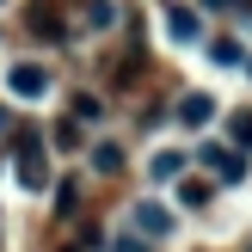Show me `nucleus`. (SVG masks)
<instances>
[{
	"label": "nucleus",
	"mask_w": 252,
	"mask_h": 252,
	"mask_svg": "<svg viewBox=\"0 0 252 252\" xmlns=\"http://www.w3.org/2000/svg\"><path fill=\"white\" fill-rule=\"evenodd\" d=\"M12 93H19V98H43L49 93V74L43 68H12Z\"/></svg>",
	"instance_id": "obj_4"
},
{
	"label": "nucleus",
	"mask_w": 252,
	"mask_h": 252,
	"mask_svg": "<svg viewBox=\"0 0 252 252\" xmlns=\"http://www.w3.org/2000/svg\"><path fill=\"white\" fill-rule=\"evenodd\" d=\"M74 117H80V123H98V117H105V98H98V93H74Z\"/></svg>",
	"instance_id": "obj_8"
},
{
	"label": "nucleus",
	"mask_w": 252,
	"mask_h": 252,
	"mask_svg": "<svg viewBox=\"0 0 252 252\" xmlns=\"http://www.w3.org/2000/svg\"><path fill=\"white\" fill-rule=\"evenodd\" d=\"M111 19H117V6H111V0H86V25H98V31H105Z\"/></svg>",
	"instance_id": "obj_10"
},
{
	"label": "nucleus",
	"mask_w": 252,
	"mask_h": 252,
	"mask_svg": "<svg viewBox=\"0 0 252 252\" xmlns=\"http://www.w3.org/2000/svg\"><path fill=\"white\" fill-rule=\"evenodd\" d=\"M203 6H234V0H203Z\"/></svg>",
	"instance_id": "obj_16"
},
{
	"label": "nucleus",
	"mask_w": 252,
	"mask_h": 252,
	"mask_svg": "<svg viewBox=\"0 0 252 252\" xmlns=\"http://www.w3.org/2000/svg\"><path fill=\"white\" fill-rule=\"evenodd\" d=\"M19 185H31V191H43V185H49V166H43V154H37V135H25V154H19Z\"/></svg>",
	"instance_id": "obj_2"
},
{
	"label": "nucleus",
	"mask_w": 252,
	"mask_h": 252,
	"mask_svg": "<svg viewBox=\"0 0 252 252\" xmlns=\"http://www.w3.org/2000/svg\"><path fill=\"white\" fill-rule=\"evenodd\" d=\"M135 228H142V234H172V216L160 203H142V209H135Z\"/></svg>",
	"instance_id": "obj_7"
},
{
	"label": "nucleus",
	"mask_w": 252,
	"mask_h": 252,
	"mask_svg": "<svg viewBox=\"0 0 252 252\" xmlns=\"http://www.w3.org/2000/svg\"><path fill=\"white\" fill-rule=\"evenodd\" d=\"M209 117H216V98H209V93H185V98H179V123H191V129H203Z\"/></svg>",
	"instance_id": "obj_3"
},
{
	"label": "nucleus",
	"mask_w": 252,
	"mask_h": 252,
	"mask_svg": "<svg viewBox=\"0 0 252 252\" xmlns=\"http://www.w3.org/2000/svg\"><path fill=\"white\" fill-rule=\"evenodd\" d=\"M62 252H74V246H62Z\"/></svg>",
	"instance_id": "obj_18"
},
{
	"label": "nucleus",
	"mask_w": 252,
	"mask_h": 252,
	"mask_svg": "<svg viewBox=\"0 0 252 252\" xmlns=\"http://www.w3.org/2000/svg\"><path fill=\"white\" fill-rule=\"evenodd\" d=\"M0 123H6V111H0Z\"/></svg>",
	"instance_id": "obj_17"
},
{
	"label": "nucleus",
	"mask_w": 252,
	"mask_h": 252,
	"mask_svg": "<svg viewBox=\"0 0 252 252\" xmlns=\"http://www.w3.org/2000/svg\"><path fill=\"white\" fill-rule=\"evenodd\" d=\"M74 203H80V191L74 185H56V216H74Z\"/></svg>",
	"instance_id": "obj_13"
},
{
	"label": "nucleus",
	"mask_w": 252,
	"mask_h": 252,
	"mask_svg": "<svg viewBox=\"0 0 252 252\" xmlns=\"http://www.w3.org/2000/svg\"><path fill=\"white\" fill-rule=\"evenodd\" d=\"M166 19H172V37H179V43H197V37H203V25H197L191 6H166Z\"/></svg>",
	"instance_id": "obj_5"
},
{
	"label": "nucleus",
	"mask_w": 252,
	"mask_h": 252,
	"mask_svg": "<svg viewBox=\"0 0 252 252\" xmlns=\"http://www.w3.org/2000/svg\"><path fill=\"white\" fill-rule=\"evenodd\" d=\"M197 160H203V166L216 172L221 185H240V179H246V154H240V148H216V142H209Z\"/></svg>",
	"instance_id": "obj_1"
},
{
	"label": "nucleus",
	"mask_w": 252,
	"mask_h": 252,
	"mask_svg": "<svg viewBox=\"0 0 252 252\" xmlns=\"http://www.w3.org/2000/svg\"><path fill=\"white\" fill-rule=\"evenodd\" d=\"M148 172H154V185L179 179V172H185V154H179V148H160V154H154V166H148Z\"/></svg>",
	"instance_id": "obj_6"
},
{
	"label": "nucleus",
	"mask_w": 252,
	"mask_h": 252,
	"mask_svg": "<svg viewBox=\"0 0 252 252\" xmlns=\"http://www.w3.org/2000/svg\"><path fill=\"white\" fill-rule=\"evenodd\" d=\"M93 166H98V172H123V148H117V142H98V148H93Z\"/></svg>",
	"instance_id": "obj_9"
},
{
	"label": "nucleus",
	"mask_w": 252,
	"mask_h": 252,
	"mask_svg": "<svg viewBox=\"0 0 252 252\" xmlns=\"http://www.w3.org/2000/svg\"><path fill=\"white\" fill-rule=\"evenodd\" d=\"M209 56H216V62H240V43H234V37H216V43H209Z\"/></svg>",
	"instance_id": "obj_12"
},
{
	"label": "nucleus",
	"mask_w": 252,
	"mask_h": 252,
	"mask_svg": "<svg viewBox=\"0 0 252 252\" xmlns=\"http://www.w3.org/2000/svg\"><path fill=\"white\" fill-rule=\"evenodd\" d=\"M49 135H56V148H68V154H74V148H80V123H68V117H62V123H56V129H49Z\"/></svg>",
	"instance_id": "obj_11"
},
{
	"label": "nucleus",
	"mask_w": 252,
	"mask_h": 252,
	"mask_svg": "<svg viewBox=\"0 0 252 252\" xmlns=\"http://www.w3.org/2000/svg\"><path fill=\"white\" fill-rule=\"evenodd\" d=\"M246 74H252V62H246Z\"/></svg>",
	"instance_id": "obj_19"
},
{
	"label": "nucleus",
	"mask_w": 252,
	"mask_h": 252,
	"mask_svg": "<svg viewBox=\"0 0 252 252\" xmlns=\"http://www.w3.org/2000/svg\"><path fill=\"white\" fill-rule=\"evenodd\" d=\"M111 252H148V240H135V234H117V240H111Z\"/></svg>",
	"instance_id": "obj_14"
},
{
	"label": "nucleus",
	"mask_w": 252,
	"mask_h": 252,
	"mask_svg": "<svg viewBox=\"0 0 252 252\" xmlns=\"http://www.w3.org/2000/svg\"><path fill=\"white\" fill-rule=\"evenodd\" d=\"M234 142H240V148H252V117H234Z\"/></svg>",
	"instance_id": "obj_15"
}]
</instances>
